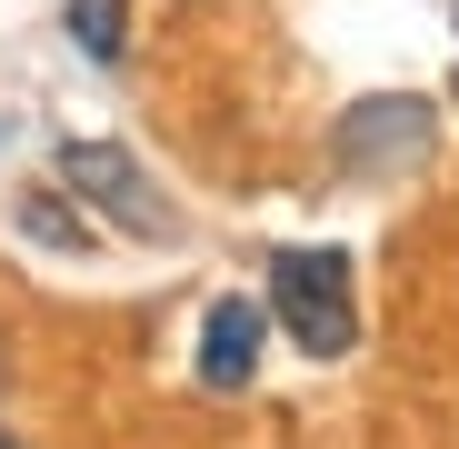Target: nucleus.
<instances>
[{
  "label": "nucleus",
  "instance_id": "20e7f679",
  "mask_svg": "<svg viewBox=\"0 0 459 449\" xmlns=\"http://www.w3.org/2000/svg\"><path fill=\"white\" fill-rule=\"evenodd\" d=\"M429 150V110L420 100H369V110H350V130H340V160L359 170H400V160H420Z\"/></svg>",
  "mask_w": 459,
  "mask_h": 449
},
{
  "label": "nucleus",
  "instance_id": "7ed1b4c3",
  "mask_svg": "<svg viewBox=\"0 0 459 449\" xmlns=\"http://www.w3.org/2000/svg\"><path fill=\"white\" fill-rule=\"evenodd\" d=\"M260 340H270L260 299H210V320H200V390H250L260 380Z\"/></svg>",
  "mask_w": 459,
  "mask_h": 449
},
{
  "label": "nucleus",
  "instance_id": "39448f33",
  "mask_svg": "<svg viewBox=\"0 0 459 449\" xmlns=\"http://www.w3.org/2000/svg\"><path fill=\"white\" fill-rule=\"evenodd\" d=\"M70 40L91 60H120L130 50V0H70Z\"/></svg>",
  "mask_w": 459,
  "mask_h": 449
},
{
  "label": "nucleus",
  "instance_id": "423d86ee",
  "mask_svg": "<svg viewBox=\"0 0 459 449\" xmlns=\"http://www.w3.org/2000/svg\"><path fill=\"white\" fill-rule=\"evenodd\" d=\"M21 230H30V240H50V250H81V240H91L60 200H21Z\"/></svg>",
  "mask_w": 459,
  "mask_h": 449
},
{
  "label": "nucleus",
  "instance_id": "f03ea898",
  "mask_svg": "<svg viewBox=\"0 0 459 449\" xmlns=\"http://www.w3.org/2000/svg\"><path fill=\"white\" fill-rule=\"evenodd\" d=\"M60 190L81 200L91 220L130 230V240H170V230H180V210L160 200V180H150L120 140H70V150H60Z\"/></svg>",
  "mask_w": 459,
  "mask_h": 449
},
{
  "label": "nucleus",
  "instance_id": "0eeeda50",
  "mask_svg": "<svg viewBox=\"0 0 459 449\" xmlns=\"http://www.w3.org/2000/svg\"><path fill=\"white\" fill-rule=\"evenodd\" d=\"M0 449H21V439H11V429H0Z\"/></svg>",
  "mask_w": 459,
  "mask_h": 449
},
{
  "label": "nucleus",
  "instance_id": "f257e3e1",
  "mask_svg": "<svg viewBox=\"0 0 459 449\" xmlns=\"http://www.w3.org/2000/svg\"><path fill=\"white\" fill-rule=\"evenodd\" d=\"M270 330H290V350H310V359H350L359 340L350 250H270Z\"/></svg>",
  "mask_w": 459,
  "mask_h": 449
}]
</instances>
